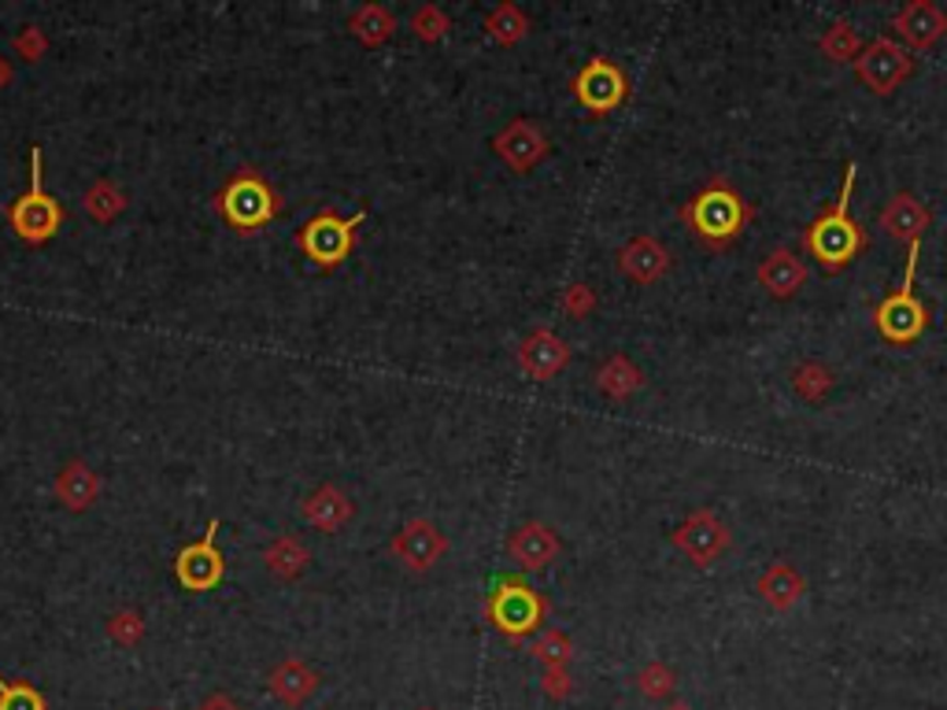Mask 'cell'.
Wrapping results in <instances>:
<instances>
[{"instance_id": "1", "label": "cell", "mask_w": 947, "mask_h": 710, "mask_svg": "<svg viewBox=\"0 0 947 710\" xmlns=\"http://www.w3.org/2000/svg\"><path fill=\"white\" fill-rule=\"evenodd\" d=\"M855 174H858V167H855V163H847L841 200H836L833 208H829L825 216L807 230V248L815 252V256L822 259L829 270H841L844 263H852L858 252L866 248V241H870V237H866V230L852 219Z\"/></svg>"}, {"instance_id": "2", "label": "cell", "mask_w": 947, "mask_h": 710, "mask_svg": "<svg viewBox=\"0 0 947 710\" xmlns=\"http://www.w3.org/2000/svg\"><path fill=\"white\" fill-rule=\"evenodd\" d=\"M681 219L696 230L700 241H707L711 248H726L740 230L748 226L751 208L729 189V182H711L696 200L681 208Z\"/></svg>"}, {"instance_id": "3", "label": "cell", "mask_w": 947, "mask_h": 710, "mask_svg": "<svg viewBox=\"0 0 947 710\" xmlns=\"http://www.w3.org/2000/svg\"><path fill=\"white\" fill-rule=\"evenodd\" d=\"M917 256H922V241L906 245V275L900 281V289L888 293L874 311V326L888 345H914V340L929 329V307L914 296Z\"/></svg>"}, {"instance_id": "4", "label": "cell", "mask_w": 947, "mask_h": 710, "mask_svg": "<svg viewBox=\"0 0 947 710\" xmlns=\"http://www.w3.org/2000/svg\"><path fill=\"white\" fill-rule=\"evenodd\" d=\"M8 222H12V230L26 241V245H42V241L56 237V230L63 226L60 200L45 189V155L37 144L31 149V189L12 203Z\"/></svg>"}, {"instance_id": "5", "label": "cell", "mask_w": 947, "mask_h": 710, "mask_svg": "<svg viewBox=\"0 0 947 710\" xmlns=\"http://www.w3.org/2000/svg\"><path fill=\"white\" fill-rule=\"evenodd\" d=\"M215 203H219L222 219H227L233 230H259L278 216L275 189H270L256 171L233 174L219 197H215Z\"/></svg>"}, {"instance_id": "6", "label": "cell", "mask_w": 947, "mask_h": 710, "mask_svg": "<svg viewBox=\"0 0 947 710\" xmlns=\"http://www.w3.org/2000/svg\"><path fill=\"white\" fill-rule=\"evenodd\" d=\"M367 222V211H356V216L340 219L337 211H319L315 219L304 222L300 230V252L315 263L322 270H334L351 256V245H356V230Z\"/></svg>"}, {"instance_id": "7", "label": "cell", "mask_w": 947, "mask_h": 710, "mask_svg": "<svg viewBox=\"0 0 947 710\" xmlns=\"http://www.w3.org/2000/svg\"><path fill=\"white\" fill-rule=\"evenodd\" d=\"M548 615V603L536 589H530L519 578H500L489 596V618L504 637L522 640L530 637Z\"/></svg>"}, {"instance_id": "8", "label": "cell", "mask_w": 947, "mask_h": 710, "mask_svg": "<svg viewBox=\"0 0 947 710\" xmlns=\"http://www.w3.org/2000/svg\"><path fill=\"white\" fill-rule=\"evenodd\" d=\"M911 71H914L911 53H906L900 42H892V37H874V42L866 45L863 53H858V60H855L858 82H863L866 90L877 93V96L900 90Z\"/></svg>"}, {"instance_id": "9", "label": "cell", "mask_w": 947, "mask_h": 710, "mask_svg": "<svg viewBox=\"0 0 947 710\" xmlns=\"http://www.w3.org/2000/svg\"><path fill=\"white\" fill-rule=\"evenodd\" d=\"M673 548H678L689 562H696L700 570H707L729 551V525L721 522L718 514L696 511L678 525V533H673Z\"/></svg>"}, {"instance_id": "10", "label": "cell", "mask_w": 947, "mask_h": 710, "mask_svg": "<svg viewBox=\"0 0 947 710\" xmlns=\"http://www.w3.org/2000/svg\"><path fill=\"white\" fill-rule=\"evenodd\" d=\"M215 533H219V519L208 522V529H204V537L197 544H185L178 551V559H174V578H178L182 589L208 592L227 578V559L215 548Z\"/></svg>"}, {"instance_id": "11", "label": "cell", "mask_w": 947, "mask_h": 710, "mask_svg": "<svg viewBox=\"0 0 947 710\" xmlns=\"http://www.w3.org/2000/svg\"><path fill=\"white\" fill-rule=\"evenodd\" d=\"M389 551H393V559H396L404 570L426 573L429 567H437V562L444 559L448 537L441 533V525H437V522L412 519V522H404V525L396 529V537H393V544H389Z\"/></svg>"}, {"instance_id": "12", "label": "cell", "mask_w": 947, "mask_h": 710, "mask_svg": "<svg viewBox=\"0 0 947 710\" xmlns=\"http://www.w3.org/2000/svg\"><path fill=\"white\" fill-rule=\"evenodd\" d=\"M574 96L585 104L589 112H611L619 108L622 101H626V74L619 71L611 60H603V56H597V60H589L578 71V78H574Z\"/></svg>"}, {"instance_id": "13", "label": "cell", "mask_w": 947, "mask_h": 710, "mask_svg": "<svg viewBox=\"0 0 947 710\" xmlns=\"http://www.w3.org/2000/svg\"><path fill=\"white\" fill-rule=\"evenodd\" d=\"M548 149H552V144H548V138H544V130L536 123H530V119H511L493 138V152L500 155L507 167L519 171V174L533 171L536 163L548 155Z\"/></svg>"}, {"instance_id": "14", "label": "cell", "mask_w": 947, "mask_h": 710, "mask_svg": "<svg viewBox=\"0 0 947 710\" xmlns=\"http://www.w3.org/2000/svg\"><path fill=\"white\" fill-rule=\"evenodd\" d=\"M559 551H563L559 537H555V529L544 522H522L519 529L511 533V540H507V556L526 573L552 567V562L559 559Z\"/></svg>"}, {"instance_id": "15", "label": "cell", "mask_w": 947, "mask_h": 710, "mask_svg": "<svg viewBox=\"0 0 947 710\" xmlns=\"http://www.w3.org/2000/svg\"><path fill=\"white\" fill-rule=\"evenodd\" d=\"M566 363H570V345H566L559 334H552V329H533V334L522 337L519 366L533 382H552Z\"/></svg>"}, {"instance_id": "16", "label": "cell", "mask_w": 947, "mask_h": 710, "mask_svg": "<svg viewBox=\"0 0 947 710\" xmlns=\"http://www.w3.org/2000/svg\"><path fill=\"white\" fill-rule=\"evenodd\" d=\"M892 31L903 45L929 48L947 34V12L940 4H933V0H911V4H903L896 12Z\"/></svg>"}, {"instance_id": "17", "label": "cell", "mask_w": 947, "mask_h": 710, "mask_svg": "<svg viewBox=\"0 0 947 710\" xmlns=\"http://www.w3.org/2000/svg\"><path fill=\"white\" fill-rule=\"evenodd\" d=\"M351 514H356V503H351V496L345 489H337V485H319V489L300 503V519L319 533H340L351 522Z\"/></svg>"}, {"instance_id": "18", "label": "cell", "mask_w": 947, "mask_h": 710, "mask_svg": "<svg viewBox=\"0 0 947 710\" xmlns=\"http://www.w3.org/2000/svg\"><path fill=\"white\" fill-rule=\"evenodd\" d=\"M619 270L630 281H637V286H656L670 270V252L662 248L656 237L640 233V237H633L630 245L619 248Z\"/></svg>"}, {"instance_id": "19", "label": "cell", "mask_w": 947, "mask_h": 710, "mask_svg": "<svg viewBox=\"0 0 947 710\" xmlns=\"http://www.w3.org/2000/svg\"><path fill=\"white\" fill-rule=\"evenodd\" d=\"M929 222H933V211L925 208L917 197H911V193H896L881 211V230L888 233V237L903 241V245L922 241V233L929 230Z\"/></svg>"}, {"instance_id": "20", "label": "cell", "mask_w": 947, "mask_h": 710, "mask_svg": "<svg viewBox=\"0 0 947 710\" xmlns=\"http://www.w3.org/2000/svg\"><path fill=\"white\" fill-rule=\"evenodd\" d=\"M96 496H101V478H96L93 466L85 459H67L60 466V474H56V500H60L67 511L82 514L93 508Z\"/></svg>"}, {"instance_id": "21", "label": "cell", "mask_w": 947, "mask_h": 710, "mask_svg": "<svg viewBox=\"0 0 947 710\" xmlns=\"http://www.w3.org/2000/svg\"><path fill=\"white\" fill-rule=\"evenodd\" d=\"M804 281H807L804 259H799L796 252H788V248L770 252V256L759 263V286H763L766 293L777 296V300L796 296L799 289H804Z\"/></svg>"}, {"instance_id": "22", "label": "cell", "mask_w": 947, "mask_h": 710, "mask_svg": "<svg viewBox=\"0 0 947 710\" xmlns=\"http://www.w3.org/2000/svg\"><path fill=\"white\" fill-rule=\"evenodd\" d=\"M267 685H270V696H275L278 703H286V707L297 710V707H304L311 696H315L319 674L308 663H300V659H286V663H278L275 670H270Z\"/></svg>"}, {"instance_id": "23", "label": "cell", "mask_w": 947, "mask_h": 710, "mask_svg": "<svg viewBox=\"0 0 947 710\" xmlns=\"http://www.w3.org/2000/svg\"><path fill=\"white\" fill-rule=\"evenodd\" d=\"M755 592L770 610H788L804 600L807 581H804V573H796L788 562H777V567H770L763 578H759Z\"/></svg>"}, {"instance_id": "24", "label": "cell", "mask_w": 947, "mask_h": 710, "mask_svg": "<svg viewBox=\"0 0 947 710\" xmlns=\"http://www.w3.org/2000/svg\"><path fill=\"white\" fill-rule=\"evenodd\" d=\"M308 562H311V551L304 548V540L292 537V533H281V537H275L263 548V567L278 581H297L300 573L308 570Z\"/></svg>"}, {"instance_id": "25", "label": "cell", "mask_w": 947, "mask_h": 710, "mask_svg": "<svg viewBox=\"0 0 947 710\" xmlns=\"http://www.w3.org/2000/svg\"><path fill=\"white\" fill-rule=\"evenodd\" d=\"M348 31H351V37H356L359 45L378 48V45H385L389 37H393L396 19H393V12H389L385 4H359L356 12L348 15Z\"/></svg>"}, {"instance_id": "26", "label": "cell", "mask_w": 947, "mask_h": 710, "mask_svg": "<svg viewBox=\"0 0 947 710\" xmlns=\"http://www.w3.org/2000/svg\"><path fill=\"white\" fill-rule=\"evenodd\" d=\"M597 385H600L603 396H611V400H630V396L644 385V374L637 371V363H633L630 356H611L608 363L597 371Z\"/></svg>"}, {"instance_id": "27", "label": "cell", "mask_w": 947, "mask_h": 710, "mask_svg": "<svg viewBox=\"0 0 947 710\" xmlns=\"http://www.w3.org/2000/svg\"><path fill=\"white\" fill-rule=\"evenodd\" d=\"M82 208L93 222H101L104 226V222H115L126 211V193L119 189V182L115 178H96L93 186L85 189Z\"/></svg>"}, {"instance_id": "28", "label": "cell", "mask_w": 947, "mask_h": 710, "mask_svg": "<svg viewBox=\"0 0 947 710\" xmlns=\"http://www.w3.org/2000/svg\"><path fill=\"white\" fill-rule=\"evenodd\" d=\"M485 31L500 45H519L522 37L530 34V19H526L519 4H496L493 12L485 15Z\"/></svg>"}, {"instance_id": "29", "label": "cell", "mask_w": 947, "mask_h": 710, "mask_svg": "<svg viewBox=\"0 0 947 710\" xmlns=\"http://www.w3.org/2000/svg\"><path fill=\"white\" fill-rule=\"evenodd\" d=\"M818 48H822L829 60H836V63H847L863 53V48H858V31L847 23V19H833L829 31L822 34V42H818Z\"/></svg>"}, {"instance_id": "30", "label": "cell", "mask_w": 947, "mask_h": 710, "mask_svg": "<svg viewBox=\"0 0 947 710\" xmlns=\"http://www.w3.org/2000/svg\"><path fill=\"white\" fill-rule=\"evenodd\" d=\"M793 388L804 400L818 404L822 396H829V388H833V374L825 371L822 363H815V359H807V363H799L793 371Z\"/></svg>"}, {"instance_id": "31", "label": "cell", "mask_w": 947, "mask_h": 710, "mask_svg": "<svg viewBox=\"0 0 947 710\" xmlns=\"http://www.w3.org/2000/svg\"><path fill=\"white\" fill-rule=\"evenodd\" d=\"M104 629L119 648H138L145 640V615H141V610H134V607H123V610H115V615L104 621Z\"/></svg>"}, {"instance_id": "32", "label": "cell", "mask_w": 947, "mask_h": 710, "mask_svg": "<svg viewBox=\"0 0 947 710\" xmlns=\"http://www.w3.org/2000/svg\"><path fill=\"white\" fill-rule=\"evenodd\" d=\"M533 659H541L544 666H566L574 659V640L563 633V629H548V633H541L530 644Z\"/></svg>"}, {"instance_id": "33", "label": "cell", "mask_w": 947, "mask_h": 710, "mask_svg": "<svg viewBox=\"0 0 947 710\" xmlns=\"http://www.w3.org/2000/svg\"><path fill=\"white\" fill-rule=\"evenodd\" d=\"M412 31L415 37H423V42H441V37L452 31V19H448L441 4H418L412 12Z\"/></svg>"}, {"instance_id": "34", "label": "cell", "mask_w": 947, "mask_h": 710, "mask_svg": "<svg viewBox=\"0 0 947 710\" xmlns=\"http://www.w3.org/2000/svg\"><path fill=\"white\" fill-rule=\"evenodd\" d=\"M0 710H48L45 696L26 680L0 677Z\"/></svg>"}, {"instance_id": "35", "label": "cell", "mask_w": 947, "mask_h": 710, "mask_svg": "<svg viewBox=\"0 0 947 710\" xmlns=\"http://www.w3.org/2000/svg\"><path fill=\"white\" fill-rule=\"evenodd\" d=\"M637 688L648 699H667L673 688H678V677H673V670L670 666H662V663H648L637 674Z\"/></svg>"}, {"instance_id": "36", "label": "cell", "mask_w": 947, "mask_h": 710, "mask_svg": "<svg viewBox=\"0 0 947 710\" xmlns=\"http://www.w3.org/2000/svg\"><path fill=\"white\" fill-rule=\"evenodd\" d=\"M563 311H566L570 318L592 315V311H597V293H592V286H585V281H574V286H566Z\"/></svg>"}, {"instance_id": "37", "label": "cell", "mask_w": 947, "mask_h": 710, "mask_svg": "<svg viewBox=\"0 0 947 710\" xmlns=\"http://www.w3.org/2000/svg\"><path fill=\"white\" fill-rule=\"evenodd\" d=\"M12 48L19 56H23L26 63H34V60H42L45 56V48H48V37L37 31V26H23V31L15 34V42H12Z\"/></svg>"}, {"instance_id": "38", "label": "cell", "mask_w": 947, "mask_h": 710, "mask_svg": "<svg viewBox=\"0 0 947 710\" xmlns=\"http://www.w3.org/2000/svg\"><path fill=\"white\" fill-rule=\"evenodd\" d=\"M541 688L548 692L552 699H566L574 692V680H570V670L566 666H544V677H541Z\"/></svg>"}, {"instance_id": "39", "label": "cell", "mask_w": 947, "mask_h": 710, "mask_svg": "<svg viewBox=\"0 0 947 710\" xmlns=\"http://www.w3.org/2000/svg\"><path fill=\"white\" fill-rule=\"evenodd\" d=\"M197 710H241V703L233 696H227V692H211Z\"/></svg>"}, {"instance_id": "40", "label": "cell", "mask_w": 947, "mask_h": 710, "mask_svg": "<svg viewBox=\"0 0 947 710\" xmlns=\"http://www.w3.org/2000/svg\"><path fill=\"white\" fill-rule=\"evenodd\" d=\"M8 82H12V67H8V60L0 56V90H4Z\"/></svg>"}, {"instance_id": "41", "label": "cell", "mask_w": 947, "mask_h": 710, "mask_svg": "<svg viewBox=\"0 0 947 710\" xmlns=\"http://www.w3.org/2000/svg\"><path fill=\"white\" fill-rule=\"evenodd\" d=\"M667 710H692V707H685V703H670Z\"/></svg>"}, {"instance_id": "42", "label": "cell", "mask_w": 947, "mask_h": 710, "mask_svg": "<svg viewBox=\"0 0 947 710\" xmlns=\"http://www.w3.org/2000/svg\"><path fill=\"white\" fill-rule=\"evenodd\" d=\"M418 710H434V707H418Z\"/></svg>"}]
</instances>
